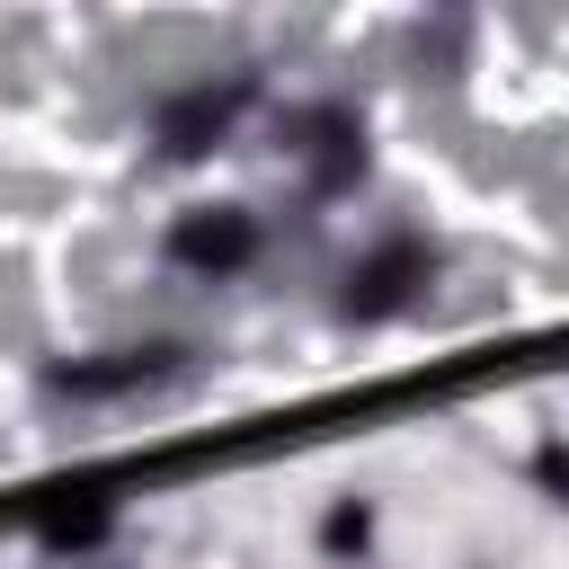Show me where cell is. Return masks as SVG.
<instances>
[{
    "mask_svg": "<svg viewBox=\"0 0 569 569\" xmlns=\"http://www.w3.org/2000/svg\"><path fill=\"white\" fill-rule=\"evenodd\" d=\"M71 44L53 71H0V525L53 542L116 525L160 471L320 427L249 373L231 311L151 258L196 196L160 169L151 107L222 44L213 18H124L98 62Z\"/></svg>",
    "mask_w": 569,
    "mask_h": 569,
    "instance_id": "cell-1",
    "label": "cell"
},
{
    "mask_svg": "<svg viewBox=\"0 0 569 569\" xmlns=\"http://www.w3.org/2000/svg\"><path fill=\"white\" fill-rule=\"evenodd\" d=\"M365 542H373V498H338V507L320 516V551L347 560V551H365Z\"/></svg>",
    "mask_w": 569,
    "mask_h": 569,
    "instance_id": "cell-2",
    "label": "cell"
}]
</instances>
